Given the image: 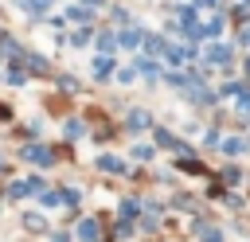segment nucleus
Masks as SVG:
<instances>
[{
	"instance_id": "f03ea898",
	"label": "nucleus",
	"mask_w": 250,
	"mask_h": 242,
	"mask_svg": "<svg viewBox=\"0 0 250 242\" xmlns=\"http://www.w3.org/2000/svg\"><path fill=\"white\" fill-rule=\"evenodd\" d=\"M125 125H129V129H133V133H141V129H148V125H152V117H148V113H145V109H133V113H129V121H125Z\"/></svg>"
},
{
	"instance_id": "9d476101",
	"label": "nucleus",
	"mask_w": 250,
	"mask_h": 242,
	"mask_svg": "<svg viewBox=\"0 0 250 242\" xmlns=\"http://www.w3.org/2000/svg\"><path fill=\"white\" fill-rule=\"evenodd\" d=\"M133 156H137V160H152V148H148V144H137Z\"/></svg>"
},
{
	"instance_id": "a211bd4d",
	"label": "nucleus",
	"mask_w": 250,
	"mask_h": 242,
	"mask_svg": "<svg viewBox=\"0 0 250 242\" xmlns=\"http://www.w3.org/2000/svg\"><path fill=\"white\" fill-rule=\"evenodd\" d=\"M51 242H70V234H51Z\"/></svg>"
},
{
	"instance_id": "20e7f679",
	"label": "nucleus",
	"mask_w": 250,
	"mask_h": 242,
	"mask_svg": "<svg viewBox=\"0 0 250 242\" xmlns=\"http://www.w3.org/2000/svg\"><path fill=\"white\" fill-rule=\"evenodd\" d=\"M109 70H113V59H109V55H98V62H94V74H98V78H105Z\"/></svg>"
},
{
	"instance_id": "4468645a",
	"label": "nucleus",
	"mask_w": 250,
	"mask_h": 242,
	"mask_svg": "<svg viewBox=\"0 0 250 242\" xmlns=\"http://www.w3.org/2000/svg\"><path fill=\"white\" fill-rule=\"evenodd\" d=\"M27 66H31V70H47V62H43L39 55H31V59H27Z\"/></svg>"
},
{
	"instance_id": "6e6552de",
	"label": "nucleus",
	"mask_w": 250,
	"mask_h": 242,
	"mask_svg": "<svg viewBox=\"0 0 250 242\" xmlns=\"http://www.w3.org/2000/svg\"><path fill=\"white\" fill-rule=\"evenodd\" d=\"M223 152H227V156H238V152H242V141H238V137H234V141H223Z\"/></svg>"
},
{
	"instance_id": "412c9836",
	"label": "nucleus",
	"mask_w": 250,
	"mask_h": 242,
	"mask_svg": "<svg viewBox=\"0 0 250 242\" xmlns=\"http://www.w3.org/2000/svg\"><path fill=\"white\" fill-rule=\"evenodd\" d=\"M82 4H94V8H102V0H82Z\"/></svg>"
},
{
	"instance_id": "f8f14e48",
	"label": "nucleus",
	"mask_w": 250,
	"mask_h": 242,
	"mask_svg": "<svg viewBox=\"0 0 250 242\" xmlns=\"http://www.w3.org/2000/svg\"><path fill=\"white\" fill-rule=\"evenodd\" d=\"M23 222H27V226H31V230H43V219H39V215H35V211H31V215H27V219H23Z\"/></svg>"
},
{
	"instance_id": "4be33fe9",
	"label": "nucleus",
	"mask_w": 250,
	"mask_h": 242,
	"mask_svg": "<svg viewBox=\"0 0 250 242\" xmlns=\"http://www.w3.org/2000/svg\"><path fill=\"white\" fill-rule=\"evenodd\" d=\"M246 70H250V59H246Z\"/></svg>"
},
{
	"instance_id": "9b49d317",
	"label": "nucleus",
	"mask_w": 250,
	"mask_h": 242,
	"mask_svg": "<svg viewBox=\"0 0 250 242\" xmlns=\"http://www.w3.org/2000/svg\"><path fill=\"white\" fill-rule=\"evenodd\" d=\"M133 215H137V203L125 199V203H121V219H133Z\"/></svg>"
},
{
	"instance_id": "ddd939ff",
	"label": "nucleus",
	"mask_w": 250,
	"mask_h": 242,
	"mask_svg": "<svg viewBox=\"0 0 250 242\" xmlns=\"http://www.w3.org/2000/svg\"><path fill=\"white\" fill-rule=\"evenodd\" d=\"M98 47L102 51H113V35H98Z\"/></svg>"
},
{
	"instance_id": "423d86ee",
	"label": "nucleus",
	"mask_w": 250,
	"mask_h": 242,
	"mask_svg": "<svg viewBox=\"0 0 250 242\" xmlns=\"http://www.w3.org/2000/svg\"><path fill=\"white\" fill-rule=\"evenodd\" d=\"M117 39H121L125 47H137V43H141V31H137V27H129V31H121Z\"/></svg>"
},
{
	"instance_id": "f257e3e1",
	"label": "nucleus",
	"mask_w": 250,
	"mask_h": 242,
	"mask_svg": "<svg viewBox=\"0 0 250 242\" xmlns=\"http://www.w3.org/2000/svg\"><path fill=\"white\" fill-rule=\"evenodd\" d=\"M20 156H23V160H35V164H51V160H55V156H51V152H47L43 144H27V148H23Z\"/></svg>"
},
{
	"instance_id": "dca6fc26",
	"label": "nucleus",
	"mask_w": 250,
	"mask_h": 242,
	"mask_svg": "<svg viewBox=\"0 0 250 242\" xmlns=\"http://www.w3.org/2000/svg\"><path fill=\"white\" fill-rule=\"evenodd\" d=\"M66 137H82V121H70L66 125Z\"/></svg>"
},
{
	"instance_id": "6ab92c4d",
	"label": "nucleus",
	"mask_w": 250,
	"mask_h": 242,
	"mask_svg": "<svg viewBox=\"0 0 250 242\" xmlns=\"http://www.w3.org/2000/svg\"><path fill=\"white\" fill-rule=\"evenodd\" d=\"M242 43H250V27H246V31H242Z\"/></svg>"
},
{
	"instance_id": "2eb2a0df",
	"label": "nucleus",
	"mask_w": 250,
	"mask_h": 242,
	"mask_svg": "<svg viewBox=\"0 0 250 242\" xmlns=\"http://www.w3.org/2000/svg\"><path fill=\"white\" fill-rule=\"evenodd\" d=\"M59 86H62L66 94H74V90H78V82H74V78H59Z\"/></svg>"
},
{
	"instance_id": "39448f33",
	"label": "nucleus",
	"mask_w": 250,
	"mask_h": 242,
	"mask_svg": "<svg viewBox=\"0 0 250 242\" xmlns=\"http://www.w3.org/2000/svg\"><path fill=\"white\" fill-rule=\"evenodd\" d=\"M98 168H105V172H125V164H121L117 156H102V160H98Z\"/></svg>"
},
{
	"instance_id": "aec40b11",
	"label": "nucleus",
	"mask_w": 250,
	"mask_h": 242,
	"mask_svg": "<svg viewBox=\"0 0 250 242\" xmlns=\"http://www.w3.org/2000/svg\"><path fill=\"white\" fill-rule=\"evenodd\" d=\"M199 4H207V8H215V4H219V0H199Z\"/></svg>"
},
{
	"instance_id": "f3484780",
	"label": "nucleus",
	"mask_w": 250,
	"mask_h": 242,
	"mask_svg": "<svg viewBox=\"0 0 250 242\" xmlns=\"http://www.w3.org/2000/svg\"><path fill=\"white\" fill-rule=\"evenodd\" d=\"M199 230H203V226H199ZM203 242H223V234H219V230H203Z\"/></svg>"
},
{
	"instance_id": "0eeeda50",
	"label": "nucleus",
	"mask_w": 250,
	"mask_h": 242,
	"mask_svg": "<svg viewBox=\"0 0 250 242\" xmlns=\"http://www.w3.org/2000/svg\"><path fill=\"white\" fill-rule=\"evenodd\" d=\"M20 4H23V8H27V12H35V16H39V12H47V8H51V0H20Z\"/></svg>"
},
{
	"instance_id": "7ed1b4c3",
	"label": "nucleus",
	"mask_w": 250,
	"mask_h": 242,
	"mask_svg": "<svg viewBox=\"0 0 250 242\" xmlns=\"http://www.w3.org/2000/svg\"><path fill=\"white\" fill-rule=\"evenodd\" d=\"M203 55H207V59H211V62H215V66H223V62H227V59H230V47H207V51H203Z\"/></svg>"
},
{
	"instance_id": "1a4fd4ad",
	"label": "nucleus",
	"mask_w": 250,
	"mask_h": 242,
	"mask_svg": "<svg viewBox=\"0 0 250 242\" xmlns=\"http://www.w3.org/2000/svg\"><path fill=\"white\" fill-rule=\"evenodd\" d=\"M82 238H90V242L98 238V222H94V219H86V222H82Z\"/></svg>"
}]
</instances>
